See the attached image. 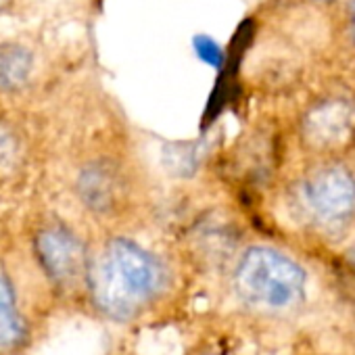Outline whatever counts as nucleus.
<instances>
[{"label":"nucleus","instance_id":"obj_10","mask_svg":"<svg viewBox=\"0 0 355 355\" xmlns=\"http://www.w3.org/2000/svg\"><path fill=\"white\" fill-rule=\"evenodd\" d=\"M11 3V0H0V9H3L5 5H9Z\"/></svg>","mask_w":355,"mask_h":355},{"label":"nucleus","instance_id":"obj_5","mask_svg":"<svg viewBox=\"0 0 355 355\" xmlns=\"http://www.w3.org/2000/svg\"><path fill=\"white\" fill-rule=\"evenodd\" d=\"M24 338V322L15 305L13 288L0 268V351L15 349Z\"/></svg>","mask_w":355,"mask_h":355},{"label":"nucleus","instance_id":"obj_8","mask_svg":"<svg viewBox=\"0 0 355 355\" xmlns=\"http://www.w3.org/2000/svg\"><path fill=\"white\" fill-rule=\"evenodd\" d=\"M17 153H19L17 140L13 138V134L5 125H0V171L13 169V165L19 159Z\"/></svg>","mask_w":355,"mask_h":355},{"label":"nucleus","instance_id":"obj_2","mask_svg":"<svg viewBox=\"0 0 355 355\" xmlns=\"http://www.w3.org/2000/svg\"><path fill=\"white\" fill-rule=\"evenodd\" d=\"M236 286L247 301L270 309H282L301 299L305 274L288 257L257 247L243 257L236 270Z\"/></svg>","mask_w":355,"mask_h":355},{"label":"nucleus","instance_id":"obj_1","mask_svg":"<svg viewBox=\"0 0 355 355\" xmlns=\"http://www.w3.org/2000/svg\"><path fill=\"white\" fill-rule=\"evenodd\" d=\"M163 270L142 247L111 241L90 268V286L96 305L113 318H132L161 291Z\"/></svg>","mask_w":355,"mask_h":355},{"label":"nucleus","instance_id":"obj_11","mask_svg":"<svg viewBox=\"0 0 355 355\" xmlns=\"http://www.w3.org/2000/svg\"><path fill=\"white\" fill-rule=\"evenodd\" d=\"M349 257H351V261H353V263H355V249H353V251H351V253H349Z\"/></svg>","mask_w":355,"mask_h":355},{"label":"nucleus","instance_id":"obj_4","mask_svg":"<svg viewBox=\"0 0 355 355\" xmlns=\"http://www.w3.org/2000/svg\"><path fill=\"white\" fill-rule=\"evenodd\" d=\"M36 255L46 274L63 286H73L86 272V251L63 226H49L36 239Z\"/></svg>","mask_w":355,"mask_h":355},{"label":"nucleus","instance_id":"obj_7","mask_svg":"<svg viewBox=\"0 0 355 355\" xmlns=\"http://www.w3.org/2000/svg\"><path fill=\"white\" fill-rule=\"evenodd\" d=\"M349 128V113L343 105H326L311 113L309 117V132L315 140L334 142L347 134Z\"/></svg>","mask_w":355,"mask_h":355},{"label":"nucleus","instance_id":"obj_3","mask_svg":"<svg viewBox=\"0 0 355 355\" xmlns=\"http://www.w3.org/2000/svg\"><path fill=\"white\" fill-rule=\"evenodd\" d=\"M299 199L318 224H343L355 209V180L345 167H326L301 187Z\"/></svg>","mask_w":355,"mask_h":355},{"label":"nucleus","instance_id":"obj_9","mask_svg":"<svg viewBox=\"0 0 355 355\" xmlns=\"http://www.w3.org/2000/svg\"><path fill=\"white\" fill-rule=\"evenodd\" d=\"M197 51L203 61H207L211 65H222V49L211 38H205V36L197 38Z\"/></svg>","mask_w":355,"mask_h":355},{"label":"nucleus","instance_id":"obj_6","mask_svg":"<svg viewBox=\"0 0 355 355\" xmlns=\"http://www.w3.org/2000/svg\"><path fill=\"white\" fill-rule=\"evenodd\" d=\"M32 71V55L19 44L0 46V88L13 90L26 84Z\"/></svg>","mask_w":355,"mask_h":355}]
</instances>
